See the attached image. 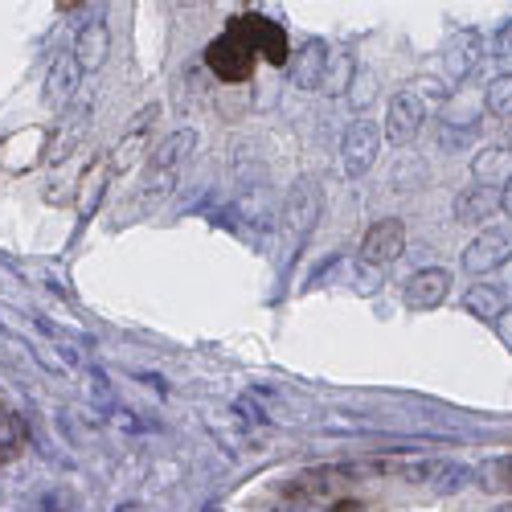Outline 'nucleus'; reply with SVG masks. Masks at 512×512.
<instances>
[{"instance_id":"nucleus-1","label":"nucleus","mask_w":512,"mask_h":512,"mask_svg":"<svg viewBox=\"0 0 512 512\" xmlns=\"http://www.w3.org/2000/svg\"><path fill=\"white\" fill-rule=\"evenodd\" d=\"M205 66L218 74L222 82H250L254 66H259V54L250 50V41L226 25L222 37H213L209 41V50H205Z\"/></svg>"},{"instance_id":"nucleus-2","label":"nucleus","mask_w":512,"mask_h":512,"mask_svg":"<svg viewBox=\"0 0 512 512\" xmlns=\"http://www.w3.org/2000/svg\"><path fill=\"white\" fill-rule=\"evenodd\" d=\"M230 29H238L250 50L259 54V62H271V66H291V41H287V29L263 13H242L230 21Z\"/></svg>"},{"instance_id":"nucleus-3","label":"nucleus","mask_w":512,"mask_h":512,"mask_svg":"<svg viewBox=\"0 0 512 512\" xmlns=\"http://www.w3.org/2000/svg\"><path fill=\"white\" fill-rule=\"evenodd\" d=\"M381 140H386V132H381L373 119H353L345 127V136H340V168H345L349 177H365L377 164Z\"/></svg>"},{"instance_id":"nucleus-4","label":"nucleus","mask_w":512,"mask_h":512,"mask_svg":"<svg viewBox=\"0 0 512 512\" xmlns=\"http://www.w3.org/2000/svg\"><path fill=\"white\" fill-rule=\"evenodd\" d=\"M422 123H426L422 99H418L414 91H398V95L390 99V107H386V123H381V132H386V140H390L394 148H406V144L418 140Z\"/></svg>"},{"instance_id":"nucleus-5","label":"nucleus","mask_w":512,"mask_h":512,"mask_svg":"<svg viewBox=\"0 0 512 512\" xmlns=\"http://www.w3.org/2000/svg\"><path fill=\"white\" fill-rule=\"evenodd\" d=\"M402 250H406V226L398 218H381L365 230L361 238V263L369 267H390L402 259Z\"/></svg>"},{"instance_id":"nucleus-6","label":"nucleus","mask_w":512,"mask_h":512,"mask_svg":"<svg viewBox=\"0 0 512 512\" xmlns=\"http://www.w3.org/2000/svg\"><path fill=\"white\" fill-rule=\"evenodd\" d=\"M447 291H451V271L447 267H422V271L410 275L402 300H406L410 312H435L447 300Z\"/></svg>"},{"instance_id":"nucleus-7","label":"nucleus","mask_w":512,"mask_h":512,"mask_svg":"<svg viewBox=\"0 0 512 512\" xmlns=\"http://www.w3.org/2000/svg\"><path fill=\"white\" fill-rule=\"evenodd\" d=\"M480 58H484V37L476 29H459L443 46V70H447L451 82H463L480 66Z\"/></svg>"},{"instance_id":"nucleus-8","label":"nucleus","mask_w":512,"mask_h":512,"mask_svg":"<svg viewBox=\"0 0 512 512\" xmlns=\"http://www.w3.org/2000/svg\"><path fill=\"white\" fill-rule=\"evenodd\" d=\"M512 259V250H508V238L500 230H484L476 234V242L463 250V267L472 271V275H488L496 267H504Z\"/></svg>"},{"instance_id":"nucleus-9","label":"nucleus","mask_w":512,"mask_h":512,"mask_svg":"<svg viewBox=\"0 0 512 512\" xmlns=\"http://www.w3.org/2000/svg\"><path fill=\"white\" fill-rule=\"evenodd\" d=\"M492 213H500V189L472 185V189H463L459 201H455V218H459L463 226H484Z\"/></svg>"},{"instance_id":"nucleus-10","label":"nucleus","mask_w":512,"mask_h":512,"mask_svg":"<svg viewBox=\"0 0 512 512\" xmlns=\"http://www.w3.org/2000/svg\"><path fill=\"white\" fill-rule=\"evenodd\" d=\"M78 78H82V66H78L74 54L54 58V66H50V74H46V103H50L54 111L70 103V95L78 91Z\"/></svg>"},{"instance_id":"nucleus-11","label":"nucleus","mask_w":512,"mask_h":512,"mask_svg":"<svg viewBox=\"0 0 512 512\" xmlns=\"http://www.w3.org/2000/svg\"><path fill=\"white\" fill-rule=\"evenodd\" d=\"M287 70H291V82H295V87H304V91L320 87V82H324V70H328V46H324V41H308V46L295 54V62H291Z\"/></svg>"},{"instance_id":"nucleus-12","label":"nucleus","mask_w":512,"mask_h":512,"mask_svg":"<svg viewBox=\"0 0 512 512\" xmlns=\"http://www.w3.org/2000/svg\"><path fill=\"white\" fill-rule=\"evenodd\" d=\"M472 177L484 189H504L512 181V148H484L472 164Z\"/></svg>"},{"instance_id":"nucleus-13","label":"nucleus","mask_w":512,"mask_h":512,"mask_svg":"<svg viewBox=\"0 0 512 512\" xmlns=\"http://www.w3.org/2000/svg\"><path fill=\"white\" fill-rule=\"evenodd\" d=\"M74 58H78V66H87V70L107 62V25L103 21H91L74 37Z\"/></svg>"},{"instance_id":"nucleus-14","label":"nucleus","mask_w":512,"mask_h":512,"mask_svg":"<svg viewBox=\"0 0 512 512\" xmlns=\"http://www.w3.org/2000/svg\"><path fill=\"white\" fill-rule=\"evenodd\" d=\"M316 209H320V193H316V181H300L287 201V218L295 230H312L316 222Z\"/></svg>"},{"instance_id":"nucleus-15","label":"nucleus","mask_w":512,"mask_h":512,"mask_svg":"<svg viewBox=\"0 0 512 512\" xmlns=\"http://www.w3.org/2000/svg\"><path fill=\"white\" fill-rule=\"evenodd\" d=\"M476 480L484 484V492H500V496H512V451H508V455H492L488 463H480Z\"/></svg>"},{"instance_id":"nucleus-16","label":"nucleus","mask_w":512,"mask_h":512,"mask_svg":"<svg viewBox=\"0 0 512 512\" xmlns=\"http://www.w3.org/2000/svg\"><path fill=\"white\" fill-rule=\"evenodd\" d=\"M463 308L467 312H476L480 320H500L508 308H504V295L496 291V287H472V291H467V300H463Z\"/></svg>"},{"instance_id":"nucleus-17","label":"nucleus","mask_w":512,"mask_h":512,"mask_svg":"<svg viewBox=\"0 0 512 512\" xmlns=\"http://www.w3.org/2000/svg\"><path fill=\"white\" fill-rule=\"evenodd\" d=\"M193 144H197L193 132H177L173 140H164V144L152 152V168H177V164L193 152Z\"/></svg>"},{"instance_id":"nucleus-18","label":"nucleus","mask_w":512,"mask_h":512,"mask_svg":"<svg viewBox=\"0 0 512 512\" xmlns=\"http://www.w3.org/2000/svg\"><path fill=\"white\" fill-rule=\"evenodd\" d=\"M488 111H492L496 119L512 123V74L496 78V82H492V87H488Z\"/></svg>"},{"instance_id":"nucleus-19","label":"nucleus","mask_w":512,"mask_h":512,"mask_svg":"<svg viewBox=\"0 0 512 512\" xmlns=\"http://www.w3.org/2000/svg\"><path fill=\"white\" fill-rule=\"evenodd\" d=\"M496 58L500 62H512V25H504L500 37H496Z\"/></svg>"},{"instance_id":"nucleus-20","label":"nucleus","mask_w":512,"mask_h":512,"mask_svg":"<svg viewBox=\"0 0 512 512\" xmlns=\"http://www.w3.org/2000/svg\"><path fill=\"white\" fill-rule=\"evenodd\" d=\"M496 332H500V340H504V345H508V353H512V308L496 320Z\"/></svg>"},{"instance_id":"nucleus-21","label":"nucleus","mask_w":512,"mask_h":512,"mask_svg":"<svg viewBox=\"0 0 512 512\" xmlns=\"http://www.w3.org/2000/svg\"><path fill=\"white\" fill-rule=\"evenodd\" d=\"M328 512H365V504H357V500H345V504H332Z\"/></svg>"},{"instance_id":"nucleus-22","label":"nucleus","mask_w":512,"mask_h":512,"mask_svg":"<svg viewBox=\"0 0 512 512\" xmlns=\"http://www.w3.org/2000/svg\"><path fill=\"white\" fill-rule=\"evenodd\" d=\"M500 209H504V213H512V181L500 189Z\"/></svg>"},{"instance_id":"nucleus-23","label":"nucleus","mask_w":512,"mask_h":512,"mask_svg":"<svg viewBox=\"0 0 512 512\" xmlns=\"http://www.w3.org/2000/svg\"><path fill=\"white\" fill-rule=\"evenodd\" d=\"M504 275H508V283H512V259H508V263H504Z\"/></svg>"},{"instance_id":"nucleus-24","label":"nucleus","mask_w":512,"mask_h":512,"mask_svg":"<svg viewBox=\"0 0 512 512\" xmlns=\"http://www.w3.org/2000/svg\"><path fill=\"white\" fill-rule=\"evenodd\" d=\"M508 148H512V123H508Z\"/></svg>"},{"instance_id":"nucleus-25","label":"nucleus","mask_w":512,"mask_h":512,"mask_svg":"<svg viewBox=\"0 0 512 512\" xmlns=\"http://www.w3.org/2000/svg\"><path fill=\"white\" fill-rule=\"evenodd\" d=\"M496 512H512V504H508V508H496Z\"/></svg>"}]
</instances>
